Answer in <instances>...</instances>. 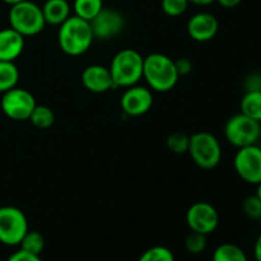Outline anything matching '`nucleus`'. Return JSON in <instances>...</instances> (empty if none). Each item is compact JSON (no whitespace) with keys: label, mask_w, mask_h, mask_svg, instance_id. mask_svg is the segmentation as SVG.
Segmentation results:
<instances>
[{"label":"nucleus","mask_w":261,"mask_h":261,"mask_svg":"<svg viewBox=\"0 0 261 261\" xmlns=\"http://www.w3.org/2000/svg\"><path fill=\"white\" fill-rule=\"evenodd\" d=\"M189 143H190V137L186 135L185 133L181 132L172 133L171 135H168L167 140H166V144H167L168 149L172 153H176V154L188 153Z\"/></svg>","instance_id":"23"},{"label":"nucleus","mask_w":261,"mask_h":261,"mask_svg":"<svg viewBox=\"0 0 261 261\" xmlns=\"http://www.w3.org/2000/svg\"><path fill=\"white\" fill-rule=\"evenodd\" d=\"M186 224L190 231L208 236L218 228V211L211 203L196 201L186 212Z\"/></svg>","instance_id":"10"},{"label":"nucleus","mask_w":261,"mask_h":261,"mask_svg":"<svg viewBox=\"0 0 261 261\" xmlns=\"http://www.w3.org/2000/svg\"><path fill=\"white\" fill-rule=\"evenodd\" d=\"M233 167L245 182L257 185L261 181V148L257 144L239 148Z\"/></svg>","instance_id":"9"},{"label":"nucleus","mask_w":261,"mask_h":261,"mask_svg":"<svg viewBox=\"0 0 261 261\" xmlns=\"http://www.w3.org/2000/svg\"><path fill=\"white\" fill-rule=\"evenodd\" d=\"M25 214L15 206L0 208V242L5 246H19L28 231Z\"/></svg>","instance_id":"7"},{"label":"nucleus","mask_w":261,"mask_h":261,"mask_svg":"<svg viewBox=\"0 0 261 261\" xmlns=\"http://www.w3.org/2000/svg\"><path fill=\"white\" fill-rule=\"evenodd\" d=\"M120 105L127 116H142L152 109L153 93L150 88L135 84L122 93Z\"/></svg>","instance_id":"11"},{"label":"nucleus","mask_w":261,"mask_h":261,"mask_svg":"<svg viewBox=\"0 0 261 261\" xmlns=\"http://www.w3.org/2000/svg\"><path fill=\"white\" fill-rule=\"evenodd\" d=\"M82 83L84 88L93 93H105L112 88H116L112 81L110 69L103 65L93 64L84 68L82 73Z\"/></svg>","instance_id":"14"},{"label":"nucleus","mask_w":261,"mask_h":261,"mask_svg":"<svg viewBox=\"0 0 261 261\" xmlns=\"http://www.w3.org/2000/svg\"><path fill=\"white\" fill-rule=\"evenodd\" d=\"M36 105L37 103L33 94L19 87L4 92L0 101V107L5 116L14 121H25L30 119Z\"/></svg>","instance_id":"8"},{"label":"nucleus","mask_w":261,"mask_h":261,"mask_svg":"<svg viewBox=\"0 0 261 261\" xmlns=\"http://www.w3.org/2000/svg\"><path fill=\"white\" fill-rule=\"evenodd\" d=\"M10 28L17 31L23 37H31L42 32L46 25L42 9L31 0H23L14 5H10L9 14Z\"/></svg>","instance_id":"4"},{"label":"nucleus","mask_w":261,"mask_h":261,"mask_svg":"<svg viewBox=\"0 0 261 261\" xmlns=\"http://www.w3.org/2000/svg\"><path fill=\"white\" fill-rule=\"evenodd\" d=\"M175 65L180 76L188 75V74H190L191 70H193V63H191L188 58L178 59V60L175 61Z\"/></svg>","instance_id":"29"},{"label":"nucleus","mask_w":261,"mask_h":261,"mask_svg":"<svg viewBox=\"0 0 261 261\" xmlns=\"http://www.w3.org/2000/svg\"><path fill=\"white\" fill-rule=\"evenodd\" d=\"M138 261H175V256L168 247L153 246L145 250Z\"/></svg>","instance_id":"24"},{"label":"nucleus","mask_w":261,"mask_h":261,"mask_svg":"<svg viewBox=\"0 0 261 261\" xmlns=\"http://www.w3.org/2000/svg\"><path fill=\"white\" fill-rule=\"evenodd\" d=\"M254 256L256 261H261V233L259 234V237L255 241V246H254Z\"/></svg>","instance_id":"32"},{"label":"nucleus","mask_w":261,"mask_h":261,"mask_svg":"<svg viewBox=\"0 0 261 261\" xmlns=\"http://www.w3.org/2000/svg\"><path fill=\"white\" fill-rule=\"evenodd\" d=\"M3 2L8 5H14V4H17V3L23 2V0H3Z\"/></svg>","instance_id":"34"},{"label":"nucleus","mask_w":261,"mask_h":261,"mask_svg":"<svg viewBox=\"0 0 261 261\" xmlns=\"http://www.w3.org/2000/svg\"><path fill=\"white\" fill-rule=\"evenodd\" d=\"M206 245H208V242H206L205 234L198 233V232L191 231V233H189L185 240L186 250L194 255L201 254L206 249Z\"/></svg>","instance_id":"25"},{"label":"nucleus","mask_w":261,"mask_h":261,"mask_svg":"<svg viewBox=\"0 0 261 261\" xmlns=\"http://www.w3.org/2000/svg\"><path fill=\"white\" fill-rule=\"evenodd\" d=\"M7 261H43L40 257V255H35V254H31V252L24 251V250H18L15 251L14 254L10 255L8 257Z\"/></svg>","instance_id":"28"},{"label":"nucleus","mask_w":261,"mask_h":261,"mask_svg":"<svg viewBox=\"0 0 261 261\" xmlns=\"http://www.w3.org/2000/svg\"><path fill=\"white\" fill-rule=\"evenodd\" d=\"M260 222H261V218H260Z\"/></svg>","instance_id":"36"},{"label":"nucleus","mask_w":261,"mask_h":261,"mask_svg":"<svg viewBox=\"0 0 261 261\" xmlns=\"http://www.w3.org/2000/svg\"><path fill=\"white\" fill-rule=\"evenodd\" d=\"M19 81V70L14 61L0 60V93L17 87Z\"/></svg>","instance_id":"17"},{"label":"nucleus","mask_w":261,"mask_h":261,"mask_svg":"<svg viewBox=\"0 0 261 261\" xmlns=\"http://www.w3.org/2000/svg\"><path fill=\"white\" fill-rule=\"evenodd\" d=\"M189 36L196 42H208L213 40L219 30V22L216 15L206 12L194 14L186 25Z\"/></svg>","instance_id":"13"},{"label":"nucleus","mask_w":261,"mask_h":261,"mask_svg":"<svg viewBox=\"0 0 261 261\" xmlns=\"http://www.w3.org/2000/svg\"><path fill=\"white\" fill-rule=\"evenodd\" d=\"M143 78L150 89L163 93L175 88L180 75L176 69L175 60L165 54L153 53L144 58Z\"/></svg>","instance_id":"2"},{"label":"nucleus","mask_w":261,"mask_h":261,"mask_svg":"<svg viewBox=\"0 0 261 261\" xmlns=\"http://www.w3.org/2000/svg\"><path fill=\"white\" fill-rule=\"evenodd\" d=\"M103 9V0H74V15L91 22Z\"/></svg>","instance_id":"19"},{"label":"nucleus","mask_w":261,"mask_h":261,"mask_svg":"<svg viewBox=\"0 0 261 261\" xmlns=\"http://www.w3.org/2000/svg\"><path fill=\"white\" fill-rule=\"evenodd\" d=\"M20 250L31 252L35 255H41V252L45 249V239H43L42 233L38 231H30L28 229L27 233L22 239L19 244Z\"/></svg>","instance_id":"22"},{"label":"nucleus","mask_w":261,"mask_h":261,"mask_svg":"<svg viewBox=\"0 0 261 261\" xmlns=\"http://www.w3.org/2000/svg\"><path fill=\"white\" fill-rule=\"evenodd\" d=\"M188 153L198 167L213 170L222 160V147L216 135L208 132L194 133L190 137Z\"/></svg>","instance_id":"5"},{"label":"nucleus","mask_w":261,"mask_h":261,"mask_svg":"<svg viewBox=\"0 0 261 261\" xmlns=\"http://www.w3.org/2000/svg\"><path fill=\"white\" fill-rule=\"evenodd\" d=\"M28 120L37 129H48L55 122V114H54V111L48 106H45V105H36V107L33 109L32 114H31Z\"/></svg>","instance_id":"21"},{"label":"nucleus","mask_w":261,"mask_h":261,"mask_svg":"<svg viewBox=\"0 0 261 261\" xmlns=\"http://www.w3.org/2000/svg\"><path fill=\"white\" fill-rule=\"evenodd\" d=\"M46 24L60 25L70 17L71 7L68 0H46L41 7Z\"/></svg>","instance_id":"16"},{"label":"nucleus","mask_w":261,"mask_h":261,"mask_svg":"<svg viewBox=\"0 0 261 261\" xmlns=\"http://www.w3.org/2000/svg\"><path fill=\"white\" fill-rule=\"evenodd\" d=\"M216 2H218L219 5H222L223 8H234L237 7V5L241 4L242 0H216Z\"/></svg>","instance_id":"31"},{"label":"nucleus","mask_w":261,"mask_h":261,"mask_svg":"<svg viewBox=\"0 0 261 261\" xmlns=\"http://www.w3.org/2000/svg\"><path fill=\"white\" fill-rule=\"evenodd\" d=\"M242 212H244L247 218L254 219V221H260L261 200L256 194L244 199V201H242Z\"/></svg>","instance_id":"26"},{"label":"nucleus","mask_w":261,"mask_h":261,"mask_svg":"<svg viewBox=\"0 0 261 261\" xmlns=\"http://www.w3.org/2000/svg\"><path fill=\"white\" fill-rule=\"evenodd\" d=\"M189 0H162V10L168 17H180L186 12L189 7Z\"/></svg>","instance_id":"27"},{"label":"nucleus","mask_w":261,"mask_h":261,"mask_svg":"<svg viewBox=\"0 0 261 261\" xmlns=\"http://www.w3.org/2000/svg\"><path fill=\"white\" fill-rule=\"evenodd\" d=\"M212 261H249L246 254L234 244H222L214 250Z\"/></svg>","instance_id":"20"},{"label":"nucleus","mask_w":261,"mask_h":261,"mask_svg":"<svg viewBox=\"0 0 261 261\" xmlns=\"http://www.w3.org/2000/svg\"><path fill=\"white\" fill-rule=\"evenodd\" d=\"M93 40L91 23L76 15H70L63 24L59 25L58 42L66 55H83L89 50Z\"/></svg>","instance_id":"1"},{"label":"nucleus","mask_w":261,"mask_h":261,"mask_svg":"<svg viewBox=\"0 0 261 261\" xmlns=\"http://www.w3.org/2000/svg\"><path fill=\"white\" fill-rule=\"evenodd\" d=\"M89 23L94 38L109 40L122 32L125 27V18L117 10L103 8Z\"/></svg>","instance_id":"12"},{"label":"nucleus","mask_w":261,"mask_h":261,"mask_svg":"<svg viewBox=\"0 0 261 261\" xmlns=\"http://www.w3.org/2000/svg\"><path fill=\"white\" fill-rule=\"evenodd\" d=\"M256 186H257V189H256V195L259 196V198H260V200H261V181H260L259 184H257Z\"/></svg>","instance_id":"35"},{"label":"nucleus","mask_w":261,"mask_h":261,"mask_svg":"<svg viewBox=\"0 0 261 261\" xmlns=\"http://www.w3.org/2000/svg\"><path fill=\"white\" fill-rule=\"evenodd\" d=\"M224 135L229 144L237 149L256 144L261 135L260 122L240 112L229 117L224 127Z\"/></svg>","instance_id":"6"},{"label":"nucleus","mask_w":261,"mask_h":261,"mask_svg":"<svg viewBox=\"0 0 261 261\" xmlns=\"http://www.w3.org/2000/svg\"><path fill=\"white\" fill-rule=\"evenodd\" d=\"M255 261H256V260H255Z\"/></svg>","instance_id":"37"},{"label":"nucleus","mask_w":261,"mask_h":261,"mask_svg":"<svg viewBox=\"0 0 261 261\" xmlns=\"http://www.w3.org/2000/svg\"><path fill=\"white\" fill-rule=\"evenodd\" d=\"M24 50V37L13 28L0 30V60L15 61Z\"/></svg>","instance_id":"15"},{"label":"nucleus","mask_w":261,"mask_h":261,"mask_svg":"<svg viewBox=\"0 0 261 261\" xmlns=\"http://www.w3.org/2000/svg\"><path fill=\"white\" fill-rule=\"evenodd\" d=\"M246 91H261V74L252 73L245 81Z\"/></svg>","instance_id":"30"},{"label":"nucleus","mask_w":261,"mask_h":261,"mask_svg":"<svg viewBox=\"0 0 261 261\" xmlns=\"http://www.w3.org/2000/svg\"><path fill=\"white\" fill-rule=\"evenodd\" d=\"M241 112L261 122V91H246L241 99Z\"/></svg>","instance_id":"18"},{"label":"nucleus","mask_w":261,"mask_h":261,"mask_svg":"<svg viewBox=\"0 0 261 261\" xmlns=\"http://www.w3.org/2000/svg\"><path fill=\"white\" fill-rule=\"evenodd\" d=\"M214 2L216 0H189V3H191L194 5H199V7H206V5L213 4Z\"/></svg>","instance_id":"33"},{"label":"nucleus","mask_w":261,"mask_h":261,"mask_svg":"<svg viewBox=\"0 0 261 261\" xmlns=\"http://www.w3.org/2000/svg\"><path fill=\"white\" fill-rule=\"evenodd\" d=\"M144 58L134 48H122L112 59L110 73L115 87L129 88L143 78Z\"/></svg>","instance_id":"3"}]
</instances>
